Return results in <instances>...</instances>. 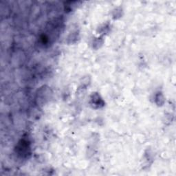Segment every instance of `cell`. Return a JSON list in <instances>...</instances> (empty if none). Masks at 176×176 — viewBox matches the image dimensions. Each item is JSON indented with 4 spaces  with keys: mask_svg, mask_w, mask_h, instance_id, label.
Returning <instances> with one entry per match:
<instances>
[{
    "mask_svg": "<svg viewBox=\"0 0 176 176\" xmlns=\"http://www.w3.org/2000/svg\"><path fill=\"white\" fill-rule=\"evenodd\" d=\"M52 92L51 91L50 88L46 87V86H43L39 89H38L37 93V100L39 104H43L49 100L50 97L52 96Z\"/></svg>",
    "mask_w": 176,
    "mask_h": 176,
    "instance_id": "cell-1",
    "label": "cell"
},
{
    "mask_svg": "<svg viewBox=\"0 0 176 176\" xmlns=\"http://www.w3.org/2000/svg\"><path fill=\"white\" fill-rule=\"evenodd\" d=\"M89 105L95 109H100L105 106V101L99 94L97 92H93L89 98Z\"/></svg>",
    "mask_w": 176,
    "mask_h": 176,
    "instance_id": "cell-2",
    "label": "cell"
},
{
    "mask_svg": "<svg viewBox=\"0 0 176 176\" xmlns=\"http://www.w3.org/2000/svg\"><path fill=\"white\" fill-rule=\"evenodd\" d=\"M155 103L158 107H162L165 103V97L164 96L162 92H158L157 93L155 94Z\"/></svg>",
    "mask_w": 176,
    "mask_h": 176,
    "instance_id": "cell-3",
    "label": "cell"
},
{
    "mask_svg": "<svg viewBox=\"0 0 176 176\" xmlns=\"http://www.w3.org/2000/svg\"><path fill=\"white\" fill-rule=\"evenodd\" d=\"M104 42H105V41H104L103 37L95 38L93 41H92V47L95 50H98L103 46Z\"/></svg>",
    "mask_w": 176,
    "mask_h": 176,
    "instance_id": "cell-4",
    "label": "cell"
},
{
    "mask_svg": "<svg viewBox=\"0 0 176 176\" xmlns=\"http://www.w3.org/2000/svg\"><path fill=\"white\" fill-rule=\"evenodd\" d=\"M110 26L109 23H105L99 27L98 29V34H100V35H105L107 34H108L110 31Z\"/></svg>",
    "mask_w": 176,
    "mask_h": 176,
    "instance_id": "cell-5",
    "label": "cell"
},
{
    "mask_svg": "<svg viewBox=\"0 0 176 176\" xmlns=\"http://www.w3.org/2000/svg\"><path fill=\"white\" fill-rule=\"evenodd\" d=\"M123 15V9L121 8H116L112 12V17L114 19H118Z\"/></svg>",
    "mask_w": 176,
    "mask_h": 176,
    "instance_id": "cell-6",
    "label": "cell"
},
{
    "mask_svg": "<svg viewBox=\"0 0 176 176\" xmlns=\"http://www.w3.org/2000/svg\"><path fill=\"white\" fill-rule=\"evenodd\" d=\"M78 33L76 32H72L69 37H68V43H74L77 41V39H78Z\"/></svg>",
    "mask_w": 176,
    "mask_h": 176,
    "instance_id": "cell-7",
    "label": "cell"
}]
</instances>
